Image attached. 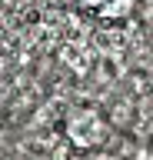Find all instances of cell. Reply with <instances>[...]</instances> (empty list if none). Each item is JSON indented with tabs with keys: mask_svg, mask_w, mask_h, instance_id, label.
Wrapping results in <instances>:
<instances>
[{
	"mask_svg": "<svg viewBox=\"0 0 153 160\" xmlns=\"http://www.w3.org/2000/svg\"><path fill=\"white\" fill-rule=\"evenodd\" d=\"M80 7L87 13H93L97 20H107V23H117V20H127L136 7V0H80Z\"/></svg>",
	"mask_w": 153,
	"mask_h": 160,
	"instance_id": "2",
	"label": "cell"
},
{
	"mask_svg": "<svg viewBox=\"0 0 153 160\" xmlns=\"http://www.w3.org/2000/svg\"><path fill=\"white\" fill-rule=\"evenodd\" d=\"M67 140L80 150H93L107 140V120L97 107H77L67 117Z\"/></svg>",
	"mask_w": 153,
	"mask_h": 160,
	"instance_id": "1",
	"label": "cell"
}]
</instances>
